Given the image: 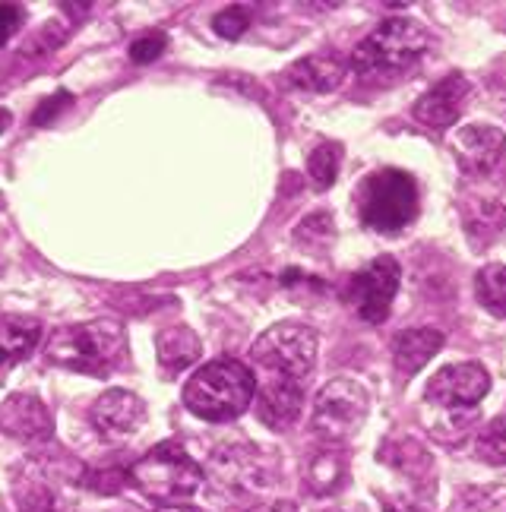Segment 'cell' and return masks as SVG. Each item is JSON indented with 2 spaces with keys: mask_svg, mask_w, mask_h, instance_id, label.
<instances>
[{
  "mask_svg": "<svg viewBox=\"0 0 506 512\" xmlns=\"http://www.w3.org/2000/svg\"><path fill=\"white\" fill-rule=\"evenodd\" d=\"M0 512H7V506H4V500H0Z\"/></svg>",
  "mask_w": 506,
  "mask_h": 512,
  "instance_id": "obj_32",
  "label": "cell"
},
{
  "mask_svg": "<svg viewBox=\"0 0 506 512\" xmlns=\"http://www.w3.org/2000/svg\"><path fill=\"white\" fill-rule=\"evenodd\" d=\"M10 124H13V114H10L7 108H0V133H7Z\"/></svg>",
  "mask_w": 506,
  "mask_h": 512,
  "instance_id": "obj_29",
  "label": "cell"
},
{
  "mask_svg": "<svg viewBox=\"0 0 506 512\" xmlns=\"http://www.w3.org/2000/svg\"><path fill=\"white\" fill-rule=\"evenodd\" d=\"M257 418L269 430H288L301 418L304 408V383L298 380H285V377H263L257 383Z\"/></svg>",
  "mask_w": 506,
  "mask_h": 512,
  "instance_id": "obj_15",
  "label": "cell"
},
{
  "mask_svg": "<svg viewBox=\"0 0 506 512\" xmlns=\"http://www.w3.org/2000/svg\"><path fill=\"white\" fill-rule=\"evenodd\" d=\"M155 354H159V367L165 377H178V373L190 370L200 361L203 342L193 329L187 326H171L155 339Z\"/></svg>",
  "mask_w": 506,
  "mask_h": 512,
  "instance_id": "obj_19",
  "label": "cell"
},
{
  "mask_svg": "<svg viewBox=\"0 0 506 512\" xmlns=\"http://www.w3.org/2000/svg\"><path fill=\"white\" fill-rule=\"evenodd\" d=\"M279 478V456L253 443H228L209 456V481L228 497L266 490Z\"/></svg>",
  "mask_w": 506,
  "mask_h": 512,
  "instance_id": "obj_8",
  "label": "cell"
},
{
  "mask_svg": "<svg viewBox=\"0 0 506 512\" xmlns=\"http://www.w3.org/2000/svg\"><path fill=\"white\" fill-rule=\"evenodd\" d=\"M250 512H298V506L291 500H276V503H266L260 509H250Z\"/></svg>",
  "mask_w": 506,
  "mask_h": 512,
  "instance_id": "obj_28",
  "label": "cell"
},
{
  "mask_svg": "<svg viewBox=\"0 0 506 512\" xmlns=\"http://www.w3.org/2000/svg\"><path fill=\"white\" fill-rule=\"evenodd\" d=\"M475 298L478 304L491 313V317H506V266L488 263L475 275Z\"/></svg>",
  "mask_w": 506,
  "mask_h": 512,
  "instance_id": "obj_21",
  "label": "cell"
},
{
  "mask_svg": "<svg viewBox=\"0 0 506 512\" xmlns=\"http://www.w3.org/2000/svg\"><path fill=\"white\" fill-rule=\"evenodd\" d=\"M355 209L358 219L367 231L383 234V238H396L418 219L421 193L418 181L408 171L399 168H380L361 177L355 190Z\"/></svg>",
  "mask_w": 506,
  "mask_h": 512,
  "instance_id": "obj_3",
  "label": "cell"
},
{
  "mask_svg": "<svg viewBox=\"0 0 506 512\" xmlns=\"http://www.w3.org/2000/svg\"><path fill=\"white\" fill-rule=\"evenodd\" d=\"M165 51H168V35L165 32H146L130 45V61L143 67V64L159 61Z\"/></svg>",
  "mask_w": 506,
  "mask_h": 512,
  "instance_id": "obj_24",
  "label": "cell"
},
{
  "mask_svg": "<svg viewBox=\"0 0 506 512\" xmlns=\"http://www.w3.org/2000/svg\"><path fill=\"white\" fill-rule=\"evenodd\" d=\"M247 26H250V10L247 7H228V10H222L216 19H212V29H216L222 38H241L244 32H247Z\"/></svg>",
  "mask_w": 506,
  "mask_h": 512,
  "instance_id": "obj_25",
  "label": "cell"
},
{
  "mask_svg": "<svg viewBox=\"0 0 506 512\" xmlns=\"http://www.w3.org/2000/svg\"><path fill=\"white\" fill-rule=\"evenodd\" d=\"M469 92H472V83L465 80L462 73L443 76L440 83H434L415 102V108H412L415 121L424 127H437V130L456 124V117L462 114L465 102H469Z\"/></svg>",
  "mask_w": 506,
  "mask_h": 512,
  "instance_id": "obj_14",
  "label": "cell"
},
{
  "mask_svg": "<svg viewBox=\"0 0 506 512\" xmlns=\"http://www.w3.org/2000/svg\"><path fill=\"white\" fill-rule=\"evenodd\" d=\"M491 373L475 361L440 367L424 389V399L440 411H472L488 396Z\"/></svg>",
  "mask_w": 506,
  "mask_h": 512,
  "instance_id": "obj_10",
  "label": "cell"
},
{
  "mask_svg": "<svg viewBox=\"0 0 506 512\" xmlns=\"http://www.w3.org/2000/svg\"><path fill=\"white\" fill-rule=\"evenodd\" d=\"M38 342H42V323L35 317H23V313L0 317V383L19 361L29 358Z\"/></svg>",
  "mask_w": 506,
  "mask_h": 512,
  "instance_id": "obj_16",
  "label": "cell"
},
{
  "mask_svg": "<svg viewBox=\"0 0 506 512\" xmlns=\"http://www.w3.org/2000/svg\"><path fill=\"white\" fill-rule=\"evenodd\" d=\"M431 45V35L408 16H389L364 38V42L352 51V67L358 76H371V80H389L399 76L408 67L421 61V54Z\"/></svg>",
  "mask_w": 506,
  "mask_h": 512,
  "instance_id": "obj_4",
  "label": "cell"
},
{
  "mask_svg": "<svg viewBox=\"0 0 506 512\" xmlns=\"http://www.w3.org/2000/svg\"><path fill=\"white\" fill-rule=\"evenodd\" d=\"M23 512H54L51 503H35V506H23Z\"/></svg>",
  "mask_w": 506,
  "mask_h": 512,
  "instance_id": "obj_31",
  "label": "cell"
},
{
  "mask_svg": "<svg viewBox=\"0 0 506 512\" xmlns=\"http://www.w3.org/2000/svg\"><path fill=\"white\" fill-rule=\"evenodd\" d=\"M446 336L434 326H418V329H405L393 339V364L399 377H415L418 370L427 367V361L443 348Z\"/></svg>",
  "mask_w": 506,
  "mask_h": 512,
  "instance_id": "obj_17",
  "label": "cell"
},
{
  "mask_svg": "<svg viewBox=\"0 0 506 512\" xmlns=\"http://www.w3.org/2000/svg\"><path fill=\"white\" fill-rule=\"evenodd\" d=\"M159 512H200V509H193V506H184V503H171V506H162Z\"/></svg>",
  "mask_w": 506,
  "mask_h": 512,
  "instance_id": "obj_30",
  "label": "cell"
},
{
  "mask_svg": "<svg viewBox=\"0 0 506 512\" xmlns=\"http://www.w3.org/2000/svg\"><path fill=\"white\" fill-rule=\"evenodd\" d=\"M127 478L146 500L171 506L190 500L203 487V468L184 449V443L165 440L159 446H152L146 456L136 459L127 471Z\"/></svg>",
  "mask_w": 506,
  "mask_h": 512,
  "instance_id": "obj_5",
  "label": "cell"
},
{
  "mask_svg": "<svg viewBox=\"0 0 506 512\" xmlns=\"http://www.w3.org/2000/svg\"><path fill=\"white\" fill-rule=\"evenodd\" d=\"M0 203H4V196H0Z\"/></svg>",
  "mask_w": 506,
  "mask_h": 512,
  "instance_id": "obj_33",
  "label": "cell"
},
{
  "mask_svg": "<svg viewBox=\"0 0 506 512\" xmlns=\"http://www.w3.org/2000/svg\"><path fill=\"white\" fill-rule=\"evenodd\" d=\"M345 70L348 67L336 61V57L310 54L285 70V86L301 89V92H333L345 80Z\"/></svg>",
  "mask_w": 506,
  "mask_h": 512,
  "instance_id": "obj_18",
  "label": "cell"
},
{
  "mask_svg": "<svg viewBox=\"0 0 506 512\" xmlns=\"http://www.w3.org/2000/svg\"><path fill=\"white\" fill-rule=\"evenodd\" d=\"M70 102H73V95H70V92H57L54 98H45V102L38 105V111L32 114V124H35V127H48V124L54 121V117L61 114V108H67Z\"/></svg>",
  "mask_w": 506,
  "mask_h": 512,
  "instance_id": "obj_26",
  "label": "cell"
},
{
  "mask_svg": "<svg viewBox=\"0 0 506 512\" xmlns=\"http://www.w3.org/2000/svg\"><path fill=\"white\" fill-rule=\"evenodd\" d=\"M475 452L484 465H506V415L494 418L488 427L478 433Z\"/></svg>",
  "mask_w": 506,
  "mask_h": 512,
  "instance_id": "obj_23",
  "label": "cell"
},
{
  "mask_svg": "<svg viewBox=\"0 0 506 512\" xmlns=\"http://www.w3.org/2000/svg\"><path fill=\"white\" fill-rule=\"evenodd\" d=\"M0 430L19 443H48L54 437V418L42 399L16 392L0 405Z\"/></svg>",
  "mask_w": 506,
  "mask_h": 512,
  "instance_id": "obj_13",
  "label": "cell"
},
{
  "mask_svg": "<svg viewBox=\"0 0 506 512\" xmlns=\"http://www.w3.org/2000/svg\"><path fill=\"white\" fill-rule=\"evenodd\" d=\"M348 481V456L339 446L320 449L304 468V484L314 497H333Z\"/></svg>",
  "mask_w": 506,
  "mask_h": 512,
  "instance_id": "obj_20",
  "label": "cell"
},
{
  "mask_svg": "<svg viewBox=\"0 0 506 512\" xmlns=\"http://www.w3.org/2000/svg\"><path fill=\"white\" fill-rule=\"evenodd\" d=\"M45 361L86 377H111L127 361V332L118 320L61 326L48 336Z\"/></svg>",
  "mask_w": 506,
  "mask_h": 512,
  "instance_id": "obj_1",
  "label": "cell"
},
{
  "mask_svg": "<svg viewBox=\"0 0 506 512\" xmlns=\"http://www.w3.org/2000/svg\"><path fill=\"white\" fill-rule=\"evenodd\" d=\"M250 361L263 377L304 383L317 364V332L304 323H279L250 345Z\"/></svg>",
  "mask_w": 506,
  "mask_h": 512,
  "instance_id": "obj_6",
  "label": "cell"
},
{
  "mask_svg": "<svg viewBox=\"0 0 506 512\" xmlns=\"http://www.w3.org/2000/svg\"><path fill=\"white\" fill-rule=\"evenodd\" d=\"M339 165H342V146L339 143H320L307 159V174L314 181L317 190H326L336 184L339 177Z\"/></svg>",
  "mask_w": 506,
  "mask_h": 512,
  "instance_id": "obj_22",
  "label": "cell"
},
{
  "mask_svg": "<svg viewBox=\"0 0 506 512\" xmlns=\"http://www.w3.org/2000/svg\"><path fill=\"white\" fill-rule=\"evenodd\" d=\"M402 282V266L393 256H377L364 269H358L348 282V304L355 307V313L371 326L386 323L393 301L399 294Z\"/></svg>",
  "mask_w": 506,
  "mask_h": 512,
  "instance_id": "obj_9",
  "label": "cell"
},
{
  "mask_svg": "<svg viewBox=\"0 0 506 512\" xmlns=\"http://www.w3.org/2000/svg\"><path fill=\"white\" fill-rule=\"evenodd\" d=\"M450 152L462 174L484 177L500 165L506 152V136L491 124H469L456 130V136L450 140Z\"/></svg>",
  "mask_w": 506,
  "mask_h": 512,
  "instance_id": "obj_11",
  "label": "cell"
},
{
  "mask_svg": "<svg viewBox=\"0 0 506 512\" xmlns=\"http://www.w3.org/2000/svg\"><path fill=\"white\" fill-rule=\"evenodd\" d=\"M23 19H26V13L19 4H0V48L10 42L13 32H19Z\"/></svg>",
  "mask_w": 506,
  "mask_h": 512,
  "instance_id": "obj_27",
  "label": "cell"
},
{
  "mask_svg": "<svg viewBox=\"0 0 506 512\" xmlns=\"http://www.w3.org/2000/svg\"><path fill=\"white\" fill-rule=\"evenodd\" d=\"M89 421L95 433L105 440H124L136 433L146 421V402L130 389H108L95 399Z\"/></svg>",
  "mask_w": 506,
  "mask_h": 512,
  "instance_id": "obj_12",
  "label": "cell"
},
{
  "mask_svg": "<svg viewBox=\"0 0 506 512\" xmlns=\"http://www.w3.org/2000/svg\"><path fill=\"white\" fill-rule=\"evenodd\" d=\"M257 396V377L244 361L216 358L203 364L184 386V405L212 424L238 421Z\"/></svg>",
  "mask_w": 506,
  "mask_h": 512,
  "instance_id": "obj_2",
  "label": "cell"
},
{
  "mask_svg": "<svg viewBox=\"0 0 506 512\" xmlns=\"http://www.w3.org/2000/svg\"><path fill=\"white\" fill-rule=\"evenodd\" d=\"M367 411H371L367 389L352 377H336L317 392L310 433L326 446H345L364 427Z\"/></svg>",
  "mask_w": 506,
  "mask_h": 512,
  "instance_id": "obj_7",
  "label": "cell"
}]
</instances>
